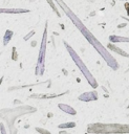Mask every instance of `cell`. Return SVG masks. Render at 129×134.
<instances>
[{
	"mask_svg": "<svg viewBox=\"0 0 129 134\" xmlns=\"http://www.w3.org/2000/svg\"><path fill=\"white\" fill-rule=\"evenodd\" d=\"M29 13L26 8H0V14H25Z\"/></svg>",
	"mask_w": 129,
	"mask_h": 134,
	"instance_id": "cell-1",
	"label": "cell"
},
{
	"mask_svg": "<svg viewBox=\"0 0 129 134\" xmlns=\"http://www.w3.org/2000/svg\"><path fill=\"white\" fill-rule=\"evenodd\" d=\"M108 48H110L111 50H113V51H115V52H117V53H120V54H122V55H124V57H128V54H127L125 51H123L122 49L117 48L116 46H114V45H112V44H109V45H108Z\"/></svg>",
	"mask_w": 129,
	"mask_h": 134,
	"instance_id": "cell-3",
	"label": "cell"
},
{
	"mask_svg": "<svg viewBox=\"0 0 129 134\" xmlns=\"http://www.w3.org/2000/svg\"><path fill=\"white\" fill-rule=\"evenodd\" d=\"M109 40L111 42H129V38L126 37H119V36H110Z\"/></svg>",
	"mask_w": 129,
	"mask_h": 134,
	"instance_id": "cell-2",
	"label": "cell"
},
{
	"mask_svg": "<svg viewBox=\"0 0 129 134\" xmlns=\"http://www.w3.org/2000/svg\"><path fill=\"white\" fill-rule=\"evenodd\" d=\"M12 37H13V31L9 30V29H7V30L5 31V36H4V38H3V44L6 45V44L8 43V41L10 40Z\"/></svg>",
	"mask_w": 129,
	"mask_h": 134,
	"instance_id": "cell-4",
	"label": "cell"
},
{
	"mask_svg": "<svg viewBox=\"0 0 129 134\" xmlns=\"http://www.w3.org/2000/svg\"><path fill=\"white\" fill-rule=\"evenodd\" d=\"M46 1H47V3H48V4L50 5V7H51V8H52V9L55 10V13L57 14V16H58V17H60L61 15H60V13H59V10L57 9V7H56V4H55V2H53L52 0H46Z\"/></svg>",
	"mask_w": 129,
	"mask_h": 134,
	"instance_id": "cell-5",
	"label": "cell"
}]
</instances>
